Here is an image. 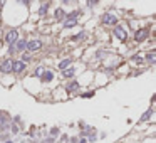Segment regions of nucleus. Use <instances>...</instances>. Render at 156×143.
<instances>
[{
  "label": "nucleus",
  "instance_id": "obj_3",
  "mask_svg": "<svg viewBox=\"0 0 156 143\" xmlns=\"http://www.w3.org/2000/svg\"><path fill=\"white\" fill-rule=\"evenodd\" d=\"M5 40H7L9 44H14L15 40H18V32L17 30H9L7 36H5Z\"/></svg>",
  "mask_w": 156,
  "mask_h": 143
},
{
  "label": "nucleus",
  "instance_id": "obj_13",
  "mask_svg": "<svg viewBox=\"0 0 156 143\" xmlns=\"http://www.w3.org/2000/svg\"><path fill=\"white\" fill-rule=\"evenodd\" d=\"M74 89H79V84L77 83H70L69 86H67V91H74Z\"/></svg>",
  "mask_w": 156,
  "mask_h": 143
},
{
  "label": "nucleus",
  "instance_id": "obj_6",
  "mask_svg": "<svg viewBox=\"0 0 156 143\" xmlns=\"http://www.w3.org/2000/svg\"><path fill=\"white\" fill-rule=\"evenodd\" d=\"M114 36L118 37L119 40H124V39H126V30H124L122 27H116V29H114Z\"/></svg>",
  "mask_w": 156,
  "mask_h": 143
},
{
  "label": "nucleus",
  "instance_id": "obj_9",
  "mask_svg": "<svg viewBox=\"0 0 156 143\" xmlns=\"http://www.w3.org/2000/svg\"><path fill=\"white\" fill-rule=\"evenodd\" d=\"M42 74H44V76H42V81H51L52 77H54V74H52V71H44Z\"/></svg>",
  "mask_w": 156,
  "mask_h": 143
},
{
  "label": "nucleus",
  "instance_id": "obj_12",
  "mask_svg": "<svg viewBox=\"0 0 156 143\" xmlns=\"http://www.w3.org/2000/svg\"><path fill=\"white\" fill-rule=\"evenodd\" d=\"M62 76H64V77H72V76H74V69H67V71H64V72H62Z\"/></svg>",
  "mask_w": 156,
  "mask_h": 143
},
{
  "label": "nucleus",
  "instance_id": "obj_16",
  "mask_svg": "<svg viewBox=\"0 0 156 143\" xmlns=\"http://www.w3.org/2000/svg\"><path fill=\"white\" fill-rule=\"evenodd\" d=\"M149 116H151V109H149V111H146V113L143 115V118H141V121H146V120H148Z\"/></svg>",
  "mask_w": 156,
  "mask_h": 143
},
{
  "label": "nucleus",
  "instance_id": "obj_10",
  "mask_svg": "<svg viewBox=\"0 0 156 143\" xmlns=\"http://www.w3.org/2000/svg\"><path fill=\"white\" fill-rule=\"evenodd\" d=\"M69 66H70V59H64V61L59 62V68H61V69H66V68H69Z\"/></svg>",
  "mask_w": 156,
  "mask_h": 143
},
{
  "label": "nucleus",
  "instance_id": "obj_2",
  "mask_svg": "<svg viewBox=\"0 0 156 143\" xmlns=\"http://www.w3.org/2000/svg\"><path fill=\"white\" fill-rule=\"evenodd\" d=\"M12 66H14V61H12V59H5V61L2 62L0 69H2V72L9 74V72H12Z\"/></svg>",
  "mask_w": 156,
  "mask_h": 143
},
{
  "label": "nucleus",
  "instance_id": "obj_18",
  "mask_svg": "<svg viewBox=\"0 0 156 143\" xmlns=\"http://www.w3.org/2000/svg\"><path fill=\"white\" fill-rule=\"evenodd\" d=\"M57 133H59V130H57V128H54V130H52V131H51V135H52V136H55Z\"/></svg>",
  "mask_w": 156,
  "mask_h": 143
},
{
  "label": "nucleus",
  "instance_id": "obj_19",
  "mask_svg": "<svg viewBox=\"0 0 156 143\" xmlns=\"http://www.w3.org/2000/svg\"><path fill=\"white\" fill-rule=\"evenodd\" d=\"M42 72H44V69H37V71H35V76H40Z\"/></svg>",
  "mask_w": 156,
  "mask_h": 143
},
{
  "label": "nucleus",
  "instance_id": "obj_14",
  "mask_svg": "<svg viewBox=\"0 0 156 143\" xmlns=\"http://www.w3.org/2000/svg\"><path fill=\"white\" fill-rule=\"evenodd\" d=\"M64 15H66V14H64V10H62V9H57V10H55V17H57V19L64 17Z\"/></svg>",
  "mask_w": 156,
  "mask_h": 143
},
{
  "label": "nucleus",
  "instance_id": "obj_17",
  "mask_svg": "<svg viewBox=\"0 0 156 143\" xmlns=\"http://www.w3.org/2000/svg\"><path fill=\"white\" fill-rule=\"evenodd\" d=\"M45 12H47V3H44V5H42V9H40V14H42V15H44Z\"/></svg>",
  "mask_w": 156,
  "mask_h": 143
},
{
  "label": "nucleus",
  "instance_id": "obj_7",
  "mask_svg": "<svg viewBox=\"0 0 156 143\" xmlns=\"http://www.w3.org/2000/svg\"><path fill=\"white\" fill-rule=\"evenodd\" d=\"M146 36H148V29L138 30V32H136V40H138V42H141V40H144V39H146Z\"/></svg>",
  "mask_w": 156,
  "mask_h": 143
},
{
  "label": "nucleus",
  "instance_id": "obj_8",
  "mask_svg": "<svg viewBox=\"0 0 156 143\" xmlns=\"http://www.w3.org/2000/svg\"><path fill=\"white\" fill-rule=\"evenodd\" d=\"M25 46H27V42L22 39V40H17V44H15V47L12 49V51H25Z\"/></svg>",
  "mask_w": 156,
  "mask_h": 143
},
{
  "label": "nucleus",
  "instance_id": "obj_1",
  "mask_svg": "<svg viewBox=\"0 0 156 143\" xmlns=\"http://www.w3.org/2000/svg\"><path fill=\"white\" fill-rule=\"evenodd\" d=\"M40 47H42V42H40V40H30V42H27V46H25V49L30 51V52L39 51Z\"/></svg>",
  "mask_w": 156,
  "mask_h": 143
},
{
  "label": "nucleus",
  "instance_id": "obj_4",
  "mask_svg": "<svg viewBox=\"0 0 156 143\" xmlns=\"http://www.w3.org/2000/svg\"><path fill=\"white\" fill-rule=\"evenodd\" d=\"M101 20H103V24H106V25H113V24L118 22V19L114 17V15H111V14H104Z\"/></svg>",
  "mask_w": 156,
  "mask_h": 143
},
{
  "label": "nucleus",
  "instance_id": "obj_15",
  "mask_svg": "<svg viewBox=\"0 0 156 143\" xmlns=\"http://www.w3.org/2000/svg\"><path fill=\"white\" fill-rule=\"evenodd\" d=\"M133 62H136V64H141V62H143V57H141V56H134V57H133Z\"/></svg>",
  "mask_w": 156,
  "mask_h": 143
},
{
  "label": "nucleus",
  "instance_id": "obj_5",
  "mask_svg": "<svg viewBox=\"0 0 156 143\" xmlns=\"http://www.w3.org/2000/svg\"><path fill=\"white\" fill-rule=\"evenodd\" d=\"M25 69V64L22 62V61H14V66H12V71L15 72H22Z\"/></svg>",
  "mask_w": 156,
  "mask_h": 143
},
{
  "label": "nucleus",
  "instance_id": "obj_11",
  "mask_svg": "<svg viewBox=\"0 0 156 143\" xmlns=\"http://www.w3.org/2000/svg\"><path fill=\"white\" fill-rule=\"evenodd\" d=\"M155 61H156V54H155V51H151V52L148 54V62L149 64H155Z\"/></svg>",
  "mask_w": 156,
  "mask_h": 143
}]
</instances>
